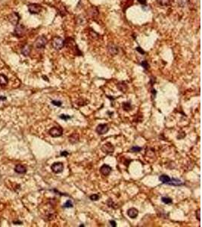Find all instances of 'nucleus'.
<instances>
[{"label": "nucleus", "mask_w": 202, "mask_h": 227, "mask_svg": "<svg viewBox=\"0 0 202 227\" xmlns=\"http://www.w3.org/2000/svg\"><path fill=\"white\" fill-rule=\"evenodd\" d=\"M52 104L54 106H57V107H61L62 105V102L61 101H52Z\"/></svg>", "instance_id": "nucleus-28"}, {"label": "nucleus", "mask_w": 202, "mask_h": 227, "mask_svg": "<svg viewBox=\"0 0 202 227\" xmlns=\"http://www.w3.org/2000/svg\"><path fill=\"white\" fill-rule=\"evenodd\" d=\"M138 2H139V3L142 5H146V2H147V0H138Z\"/></svg>", "instance_id": "nucleus-34"}, {"label": "nucleus", "mask_w": 202, "mask_h": 227, "mask_svg": "<svg viewBox=\"0 0 202 227\" xmlns=\"http://www.w3.org/2000/svg\"><path fill=\"white\" fill-rule=\"evenodd\" d=\"M28 11L32 15H37L41 12L42 6L37 3H31L28 5Z\"/></svg>", "instance_id": "nucleus-3"}, {"label": "nucleus", "mask_w": 202, "mask_h": 227, "mask_svg": "<svg viewBox=\"0 0 202 227\" xmlns=\"http://www.w3.org/2000/svg\"><path fill=\"white\" fill-rule=\"evenodd\" d=\"M31 52V46L29 45H25L24 46H23L21 48V53L22 55L24 56H28L30 55V53Z\"/></svg>", "instance_id": "nucleus-15"}, {"label": "nucleus", "mask_w": 202, "mask_h": 227, "mask_svg": "<svg viewBox=\"0 0 202 227\" xmlns=\"http://www.w3.org/2000/svg\"><path fill=\"white\" fill-rule=\"evenodd\" d=\"M14 223H15V224H17V223H20V224H21L22 222H20V221H17V222H14Z\"/></svg>", "instance_id": "nucleus-36"}, {"label": "nucleus", "mask_w": 202, "mask_h": 227, "mask_svg": "<svg viewBox=\"0 0 202 227\" xmlns=\"http://www.w3.org/2000/svg\"><path fill=\"white\" fill-rule=\"evenodd\" d=\"M109 223H110V225H111L112 227L117 226V223H116V222L114 220H110L109 221Z\"/></svg>", "instance_id": "nucleus-32"}, {"label": "nucleus", "mask_w": 202, "mask_h": 227, "mask_svg": "<svg viewBox=\"0 0 202 227\" xmlns=\"http://www.w3.org/2000/svg\"><path fill=\"white\" fill-rule=\"evenodd\" d=\"M142 149L141 147L136 146H136H133L132 148H131L130 151L131 152H139V151H141Z\"/></svg>", "instance_id": "nucleus-25"}, {"label": "nucleus", "mask_w": 202, "mask_h": 227, "mask_svg": "<svg viewBox=\"0 0 202 227\" xmlns=\"http://www.w3.org/2000/svg\"><path fill=\"white\" fill-rule=\"evenodd\" d=\"M24 33H25V27H24V25H22L21 24H17L16 25L15 28L13 35L17 38H21L24 36Z\"/></svg>", "instance_id": "nucleus-4"}, {"label": "nucleus", "mask_w": 202, "mask_h": 227, "mask_svg": "<svg viewBox=\"0 0 202 227\" xmlns=\"http://www.w3.org/2000/svg\"><path fill=\"white\" fill-rule=\"evenodd\" d=\"M0 100L2 101L6 100V97H5V96H0Z\"/></svg>", "instance_id": "nucleus-35"}, {"label": "nucleus", "mask_w": 202, "mask_h": 227, "mask_svg": "<svg viewBox=\"0 0 202 227\" xmlns=\"http://www.w3.org/2000/svg\"><path fill=\"white\" fill-rule=\"evenodd\" d=\"M89 198H90V200H92V201H98V199H99V195H98V194H93L89 196Z\"/></svg>", "instance_id": "nucleus-26"}, {"label": "nucleus", "mask_w": 202, "mask_h": 227, "mask_svg": "<svg viewBox=\"0 0 202 227\" xmlns=\"http://www.w3.org/2000/svg\"><path fill=\"white\" fill-rule=\"evenodd\" d=\"M73 207H74V205H73L71 200H67L65 202V204L63 205V208H71Z\"/></svg>", "instance_id": "nucleus-24"}, {"label": "nucleus", "mask_w": 202, "mask_h": 227, "mask_svg": "<svg viewBox=\"0 0 202 227\" xmlns=\"http://www.w3.org/2000/svg\"><path fill=\"white\" fill-rule=\"evenodd\" d=\"M159 180L163 184H167L168 182L170 180V177H168L167 175H161L159 177Z\"/></svg>", "instance_id": "nucleus-18"}, {"label": "nucleus", "mask_w": 202, "mask_h": 227, "mask_svg": "<svg viewBox=\"0 0 202 227\" xmlns=\"http://www.w3.org/2000/svg\"><path fill=\"white\" fill-rule=\"evenodd\" d=\"M9 83V79L5 75L0 74V86H4Z\"/></svg>", "instance_id": "nucleus-17"}, {"label": "nucleus", "mask_w": 202, "mask_h": 227, "mask_svg": "<svg viewBox=\"0 0 202 227\" xmlns=\"http://www.w3.org/2000/svg\"><path fill=\"white\" fill-rule=\"evenodd\" d=\"M20 18H21V17H20L19 14L17 13V12H12V13L9 16V22H10L11 24L15 25V26L17 24H19Z\"/></svg>", "instance_id": "nucleus-9"}, {"label": "nucleus", "mask_w": 202, "mask_h": 227, "mask_svg": "<svg viewBox=\"0 0 202 227\" xmlns=\"http://www.w3.org/2000/svg\"><path fill=\"white\" fill-rule=\"evenodd\" d=\"M59 117L61 118V119H62V120L67 121L68 119H70V118H71V117L69 115H66V114H61V115L59 116Z\"/></svg>", "instance_id": "nucleus-29"}, {"label": "nucleus", "mask_w": 202, "mask_h": 227, "mask_svg": "<svg viewBox=\"0 0 202 227\" xmlns=\"http://www.w3.org/2000/svg\"><path fill=\"white\" fill-rule=\"evenodd\" d=\"M48 42V39L47 38L41 36L37 39L36 42H35V47L38 49H43L46 47V44Z\"/></svg>", "instance_id": "nucleus-2"}, {"label": "nucleus", "mask_w": 202, "mask_h": 227, "mask_svg": "<svg viewBox=\"0 0 202 227\" xmlns=\"http://www.w3.org/2000/svg\"><path fill=\"white\" fill-rule=\"evenodd\" d=\"M102 151L106 155H111L114 151V147L111 142H106L102 146Z\"/></svg>", "instance_id": "nucleus-6"}, {"label": "nucleus", "mask_w": 202, "mask_h": 227, "mask_svg": "<svg viewBox=\"0 0 202 227\" xmlns=\"http://www.w3.org/2000/svg\"><path fill=\"white\" fill-rule=\"evenodd\" d=\"M117 87H118V89L120 91H121L123 92H126V90H128V86L126 85V83L125 82H124V81L119 82L117 84Z\"/></svg>", "instance_id": "nucleus-14"}, {"label": "nucleus", "mask_w": 202, "mask_h": 227, "mask_svg": "<svg viewBox=\"0 0 202 227\" xmlns=\"http://www.w3.org/2000/svg\"><path fill=\"white\" fill-rule=\"evenodd\" d=\"M200 209H198L197 210V212H196V214H197V218H198V220L199 221H200Z\"/></svg>", "instance_id": "nucleus-33"}, {"label": "nucleus", "mask_w": 202, "mask_h": 227, "mask_svg": "<svg viewBox=\"0 0 202 227\" xmlns=\"http://www.w3.org/2000/svg\"><path fill=\"white\" fill-rule=\"evenodd\" d=\"M51 169H52V172L54 173H60L63 172L64 164L61 162H56L51 166Z\"/></svg>", "instance_id": "nucleus-8"}, {"label": "nucleus", "mask_w": 202, "mask_h": 227, "mask_svg": "<svg viewBox=\"0 0 202 227\" xmlns=\"http://www.w3.org/2000/svg\"><path fill=\"white\" fill-rule=\"evenodd\" d=\"M15 171L17 173H19V174H24V173H25L27 172V168L24 165L17 164V165L15 166Z\"/></svg>", "instance_id": "nucleus-13"}, {"label": "nucleus", "mask_w": 202, "mask_h": 227, "mask_svg": "<svg viewBox=\"0 0 202 227\" xmlns=\"http://www.w3.org/2000/svg\"><path fill=\"white\" fill-rule=\"evenodd\" d=\"M49 133L52 137H60L63 134V129L61 127H52V129H49Z\"/></svg>", "instance_id": "nucleus-5"}, {"label": "nucleus", "mask_w": 202, "mask_h": 227, "mask_svg": "<svg viewBox=\"0 0 202 227\" xmlns=\"http://www.w3.org/2000/svg\"><path fill=\"white\" fill-rule=\"evenodd\" d=\"M52 46L55 50H61V48H64V46H65L66 42L64 39H62L60 37H54L52 40Z\"/></svg>", "instance_id": "nucleus-1"}, {"label": "nucleus", "mask_w": 202, "mask_h": 227, "mask_svg": "<svg viewBox=\"0 0 202 227\" xmlns=\"http://www.w3.org/2000/svg\"><path fill=\"white\" fill-rule=\"evenodd\" d=\"M111 171H112V168H111L109 165H108V164H104V165H102V166L101 167L100 172L103 176H104V177L108 176V175L111 173Z\"/></svg>", "instance_id": "nucleus-10"}, {"label": "nucleus", "mask_w": 202, "mask_h": 227, "mask_svg": "<svg viewBox=\"0 0 202 227\" xmlns=\"http://www.w3.org/2000/svg\"><path fill=\"white\" fill-rule=\"evenodd\" d=\"M161 201L163 203L166 204H169L173 203V200L170 198H167V197H162L161 198Z\"/></svg>", "instance_id": "nucleus-23"}, {"label": "nucleus", "mask_w": 202, "mask_h": 227, "mask_svg": "<svg viewBox=\"0 0 202 227\" xmlns=\"http://www.w3.org/2000/svg\"><path fill=\"white\" fill-rule=\"evenodd\" d=\"M136 50L137 51V52H139L140 54H142V55H145L146 54V52L142 49V48H140V47H137V48H136Z\"/></svg>", "instance_id": "nucleus-30"}, {"label": "nucleus", "mask_w": 202, "mask_h": 227, "mask_svg": "<svg viewBox=\"0 0 202 227\" xmlns=\"http://www.w3.org/2000/svg\"><path fill=\"white\" fill-rule=\"evenodd\" d=\"M80 227H81V226L83 227V226H84V225H83V224H82V225H80Z\"/></svg>", "instance_id": "nucleus-37"}, {"label": "nucleus", "mask_w": 202, "mask_h": 227, "mask_svg": "<svg viewBox=\"0 0 202 227\" xmlns=\"http://www.w3.org/2000/svg\"><path fill=\"white\" fill-rule=\"evenodd\" d=\"M108 51L109 54H111V55H117L119 52V48L116 45L111 43L108 46Z\"/></svg>", "instance_id": "nucleus-11"}, {"label": "nucleus", "mask_w": 202, "mask_h": 227, "mask_svg": "<svg viewBox=\"0 0 202 227\" xmlns=\"http://www.w3.org/2000/svg\"><path fill=\"white\" fill-rule=\"evenodd\" d=\"M108 130H109L108 125L106 124V123H101V124H98L96 129V133H98V135H104V134L108 133Z\"/></svg>", "instance_id": "nucleus-7"}, {"label": "nucleus", "mask_w": 202, "mask_h": 227, "mask_svg": "<svg viewBox=\"0 0 202 227\" xmlns=\"http://www.w3.org/2000/svg\"><path fill=\"white\" fill-rule=\"evenodd\" d=\"M168 185L170 186H182L183 185V183L181 182V180L178 179H175V178H170V180L168 182Z\"/></svg>", "instance_id": "nucleus-16"}, {"label": "nucleus", "mask_w": 202, "mask_h": 227, "mask_svg": "<svg viewBox=\"0 0 202 227\" xmlns=\"http://www.w3.org/2000/svg\"><path fill=\"white\" fill-rule=\"evenodd\" d=\"M69 155V153L67 152V151H61V154H60V155L61 156H63V157H67V155Z\"/></svg>", "instance_id": "nucleus-31"}, {"label": "nucleus", "mask_w": 202, "mask_h": 227, "mask_svg": "<svg viewBox=\"0 0 202 227\" xmlns=\"http://www.w3.org/2000/svg\"><path fill=\"white\" fill-rule=\"evenodd\" d=\"M140 65H141L142 67H143L146 70H148V68H149V64H148L147 61H142L141 63H140Z\"/></svg>", "instance_id": "nucleus-27"}, {"label": "nucleus", "mask_w": 202, "mask_h": 227, "mask_svg": "<svg viewBox=\"0 0 202 227\" xmlns=\"http://www.w3.org/2000/svg\"><path fill=\"white\" fill-rule=\"evenodd\" d=\"M138 214H139V210L134 208H130L127 210V215L132 219H135L136 217H137Z\"/></svg>", "instance_id": "nucleus-12"}, {"label": "nucleus", "mask_w": 202, "mask_h": 227, "mask_svg": "<svg viewBox=\"0 0 202 227\" xmlns=\"http://www.w3.org/2000/svg\"><path fill=\"white\" fill-rule=\"evenodd\" d=\"M69 141L71 143H76L79 141V135L77 133H73L69 137Z\"/></svg>", "instance_id": "nucleus-19"}, {"label": "nucleus", "mask_w": 202, "mask_h": 227, "mask_svg": "<svg viewBox=\"0 0 202 227\" xmlns=\"http://www.w3.org/2000/svg\"><path fill=\"white\" fill-rule=\"evenodd\" d=\"M156 1L161 6H167L170 3V0H156Z\"/></svg>", "instance_id": "nucleus-21"}, {"label": "nucleus", "mask_w": 202, "mask_h": 227, "mask_svg": "<svg viewBox=\"0 0 202 227\" xmlns=\"http://www.w3.org/2000/svg\"><path fill=\"white\" fill-rule=\"evenodd\" d=\"M122 108L125 112H130L132 109V105L130 102H124L122 104Z\"/></svg>", "instance_id": "nucleus-20"}, {"label": "nucleus", "mask_w": 202, "mask_h": 227, "mask_svg": "<svg viewBox=\"0 0 202 227\" xmlns=\"http://www.w3.org/2000/svg\"><path fill=\"white\" fill-rule=\"evenodd\" d=\"M176 2H177V4H178L179 6L183 8V7L186 6L189 0H176Z\"/></svg>", "instance_id": "nucleus-22"}]
</instances>
